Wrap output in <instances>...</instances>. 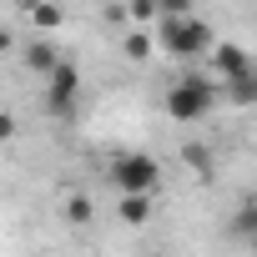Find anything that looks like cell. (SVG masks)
<instances>
[{
    "instance_id": "obj_1",
    "label": "cell",
    "mask_w": 257,
    "mask_h": 257,
    "mask_svg": "<svg viewBox=\"0 0 257 257\" xmlns=\"http://www.w3.org/2000/svg\"><path fill=\"white\" fill-rule=\"evenodd\" d=\"M152 41H157V51L162 56H172V61H197V56H207V46L217 41V31L192 11V16H157L152 21Z\"/></svg>"
},
{
    "instance_id": "obj_2",
    "label": "cell",
    "mask_w": 257,
    "mask_h": 257,
    "mask_svg": "<svg viewBox=\"0 0 257 257\" xmlns=\"http://www.w3.org/2000/svg\"><path fill=\"white\" fill-rule=\"evenodd\" d=\"M217 106H222L217 81H212V76H202V71L177 76V81L167 86V96H162V111H167L177 126H197V121H207Z\"/></svg>"
},
{
    "instance_id": "obj_3",
    "label": "cell",
    "mask_w": 257,
    "mask_h": 257,
    "mask_svg": "<svg viewBox=\"0 0 257 257\" xmlns=\"http://www.w3.org/2000/svg\"><path fill=\"white\" fill-rule=\"evenodd\" d=\"M106 182H111L116 197H121V192L157 197V187H162V162H157L152 152H116L111 167H106Z\"/></svg>"
},
{
    "instance_id": "obj_4",
    "label": "cell",
    "mask_w": 257,
    "mask_h": 257,
    "mask_svg": "<svg viewBox=\"0 0 257 257\" xmlns=\"http://www.w3.org/2000/svg\"><path fill=\"white\" fill-rule=\"evenodd\" d=\"M207 56H212V81H217V86L242 81V76H257L252 51H247V46H237V41H212V46H207Z\"/></svg>"
},
{
    "instance_id": "obj_5",
    "label": "cell",
    "mask_w": 257,
    "mask_h": 257,
    "mask_svg": "<svg viewBox=\"0 0 257 257\" xmlns=\"http://www.w3.org/2000/svg\"><path fill=\"white\" fill-rule=\"evenodd\" d=\"M76 96H81V71L71 61H56L46 76V111L51 116H76Z\"/></svg>"
},
{
    "instance_id": "obj_6",
    "label": "cell",
    "mask_w": 257,
    "mask_h": 257,
    "mask_svg": "<svg viewBox=\"0 0 257 257\" xmlns=\"http://www.w3.org/2000/svg\"><path fill=\"white\" fill-rule=\"evenodd\" d=\"M21 61H26V71H36V76H51V66L61 61V51H56V41H51V36H41V41H31V46L21 51Z\"/></svg>"
},
{
    "instance_id": "obj_7",
    "label": "cell",
    "mask_w": 257,
    "mask_h": 257,
    "mask_svg": "<svg viewBox=\"0 0 257 257\" xmlns=\"http://www.w3.org/2000/svg\"><path fill=\"white\" fill-rule=\"evenodd\" d=\"M116 217H121L126 227H147V222H152V197H142V192H121V197H116Z\"/></svg>"
},
{
    "instance_id": "obj_8",
    "label": "cell",
    "mask_w": 257,
    "mask_h": 257,
    "mask_svg": "<svg viewBox=\"0 0 257 257\" xmlns=\"http://www.w3.org/2000/svg\"><path fill=\"white\" fill-rule=\"evenodd\" d=\"M61 21H66V11L56 6V0H36V6H31V26H36V36L61 31Z\"/></svg>"
},
{
    "instance_id": "obj_9",
    "label": "cell",
    "mask_w": 257,
    "mask_h": 257,
    "mask_svg": "<svg viewBox=\"0 0 257 257\" xmlns=\"http://www.w3.org/2000/svg\"><path fill=\"white\" fill-rule=\"evenodd\" d=\"M217 96H222V101H232V106H252V101H257V76L227 81V86H217Z\"/></svg>"
},
{
    "instance_id": "obj_10",
    "label": "cell",
    "mask_w": 257,
    "mask_h": 257,
    "mask_svg": "<svg viewBox=\"0 0 257 257\" xmlns=\"http://www.w3.org/2000/svg\"><path fill=\"white\" fill-rule=\"evenodd\" d=\"M61 212H66V222H71V227H86V222H96V202H91L86 192H71Z\"/></svg>"
},
{
    "instance_id": "obj_11",
    "label": "cell",
    "mask_w": 257,
    "mask_h": 257,
    "mask_svg": "<svg viewBox=\"0 0 257 257\" xmlns=\"http://www.w3.org/2000/svg\"><path fill=\"white\" fill-rule=\"evenodd\" d=\"M121 51L132 56V61H147V56H152V31H147V26H132L126 41H121Z\"/></svg>"
},
{
    "instance_id": "obj_12",
    "label": "cell",
    "mask_w": 257,
    "mask_h": 257,
    "mask_svg": "<svg viewBox=\"0 0 257 257\" xmlns=\"http://www.w3.org/2000/svg\"><path fill=\"white\" fill-rule=\"evenodd\" d=\"M126 16H132L137 26H152L157 21V0H126Z\"/></svg>"
},
{
    "instance_id": "obj_13",
    "label": "cell",
    "mask_w": 257,
    "mask_h": 257,
    "mask_svg": "<svg viewBox=\"0 0 257 257\" xmlns=\"http://www.w3.org/2000/svg\"><path fill=\"white\" fill-rule=\"evenodd\" d=\"M232 237H237V242H247V237H252V202L232 217Z\"/></svg>"
},
{
    "instance_id": "obj_14",
    "label": "cell",
    "mask_w": 257,
    "mask_h": 257,
    "mask_svg": "<svg viewBox=\"0 0 257 257\" xmlns=\"http://www.w3.org/2000/svg\"><path fill=\"white\" fill-rule=\"evenodd\" d=\"M197 0H157V16H192Z\"/></svg>"
},
{
    "instance_id": "obj_15",
    "label": "cell",
    "mask_w": 257,
    "mask_h": 257,
    "mask_svg": "<svg viewBox=\"0 0 257 257\" xmlns=\"http://www.w3.org/2000/svg\"><path fill=\"white\" fill-rule=\"evenodd\" d=\"M21 137V126H16V111H0V147L6 142H16Z\"/></svg>"
},
{
    "instance_id": "obj_16",
    "label": "cell",
    "mask_w": 257,
    "mask_h": 257,
    "mask_svg": "<svg viewBox=\"0 0 257 257\" xmlns=\"http://www.w3.org/2000/svg\"><path fill=\"white\" fill-rule=\"evenodd\" d=\"M11 51H16V31L0 26V56H11Z\"/></svg>"
},
{
    "instance_id": "obj_17",
    "label": "cell",
    "mask_w": 257,
    "mask_h": 257,
    "mask_svg": "<svg viewBox=\"0 0 257 257\" xmlns=\"http://www.w3.org/2000/svg\"><path fill=\"white\" fill-rule=\"evenodd\" d=\"M187 162L192 167H207V147H187Z\"/></svg>"
}]
</instances>
